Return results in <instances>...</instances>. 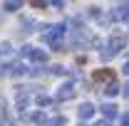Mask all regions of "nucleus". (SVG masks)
<instances>
[{"label":"nucleus","instance_id":"f257e3e1","mask_svg":"<svg viewBox=\"0 0 129 126\" xmlns=\"http://www.w3.org/2000/svg\"><path fill=\"white\" fill-rule=\"evenodd\" d=\"M64 32H67V22H57V25L47 27V32H42V37H45L47 45H52L55 52H64V45L60 42V40L64 37Z\"/></svg>","mask_w":129,"mask_h":126},{"label":"nucleus","instance_id":"f03ea898","mask_svg":"<svg viewBox=\"0 0 129 126\" xmlns=\"http://www.w3.org/2000/svg\"><path fill=\"white\" fill-rule=\"evenodd\" d=\"M127 47V35L124 32H114L112 37H109V42H107V47L99 52V57L104 59V62H109L117 52H122V49Z\"/></svg>","mask_w":129,"mask_h":126},{"label":"nucleus","instance_id":"7ed1b4c3","mask_svg":"<svg viewBox=\"0 0 129 126\" xmlns=\"http://www.w3.org/2000/svg\"><path fill=\"white\" fill-rule=\"evenodd\" d=\"M22 54L30 59V62H47V52L45 49H37V47H22Z\"/></svg>","mask_w":129,"mask_h":126},{"label":"nucleus","instance_id":"20e7f679","mask_svg":"<svg viewBox=\"0 0 129 126\" xmlns=\"http://www.w3.org/2000/svg\"><path fill=\"white\" fill-rule=\"evenodd\" d=\"M72 96H75V84H72V82H64L62 87L57 89L55 99H57V101H67V99H72Z\"/></svg>","mask_w":129,"mask_h":126},{"label":"nucleus","instance_id":"39448f33","mask_svg":"<svg viewBox=\"0 0 129 126\" xmlns=\"http://www.w3.org/2000/svg\"><path fill=\"white\" fill-rule=\"evenodd\" d=\"M99 109H102V114H104V119H107V121H112V119H117V116H119V111H117L119 106H117V104H112V101L102 104Z\"/></svg>","mask_w":129,"mask_h":126},{"label":"nucleus","instance_id":"423d86ee","mask_svg":"<svg viewBox=\"0 0 129 126\" xmlns=\"http://www.w3.org/2000/svg\"><path fill=\"white\" fill-rule=\"evenodd\" d=\"M8 74L17 79V77H22V74H27V67H25L22 62H10L8 64Z\"/></svg>","mask_w":129,"mask_h":126},{"label":"nucleus","instance_id":"0eeeda50","mask_svg":"<svg viewBox=\"0 0 129 126\" xmlns=\"http://www.w3.org/2000/svg\"><path fill=\"white\" fill-rule=\"evenodd\" d=\"M94 82H114V72L112 69H97L94 74H92Z\"/></svg>","mask_w":129,"mask_h":126},{"label":"nucleus","instance_id":"6e6552de","mask_svg":"<svg viewBox=\"0 0 129 126\" xmlns=\"http://www.w3.org/2000/svg\"><path fill=\"white\" fill-rule=\"evenodd\" d=\"M27 121L30 124H47V116H45V111H32V114H27Z\"/></svg>","mask_w":129,"mask_h":126},{"label":"nucleus","instance_id":"1a4fd4ad","mask_svg":"<svg viewBox=\"0 0 129 126\" xmlns=\"http://www.w3.org/2000/svg\"><path fill=\"white\" fill-rule=\"evenodd\" d=\"M94 111H97V109L92 106V104H82L77 114H80V119H84V121H87V119H92V116H94Z\"/></svg>","mask_w":129,"mask_h":126},{"label":"nucleus","instance_id":"9d476101","mask_svg":"<svg viewBox=\"0 0 129 126\" xmlns=\"http://www.w3.org/2000/svg\"><path fill=\"white\" fill-rule=\"evenodd\" d=\"M119 92H122V87H119L117 82H109V84L104 87V94H107V96H117Z\"/></svg>","mask_w":129,"mask_h":126},{"label":"nucleus","instance_id":"9b49d317","mask_svg":"<svg viewBox=\"0 0 129 126\" xmlns=\"http://www.w3.org/2000/svg\"><path fill=\"white\" fill-rule=\"evenodd\" d=\"M64 124H67L64 116H52V119H47V126H64Z\"/></svg>","mask_w":129,"mask_h":126},{"label":"nucleus","instance_id":"f8f14e48","mask_svg":"<svg viewBox=\"0 0 129 126\" xmlns=\"http://www.w3.org/2000/svg\"><path fill=\"white\" fill-rule=\"evenodd\" d=\"M50 74H57V77H62V74H67V69H64L62 64H52V67H50Z\"/></svg>","mask_w":129,"mask_h":126},{"label":"nucleus","instance_id":"ddd939ff","mask_svg":"<svg viewBox=\"0 0 129 126\" xmlns=\"http://www.w3.org/2000/svg\"><path fill=\"white\" fill-rule=\"evenodd\" d=\"M35 104H37V106H50V104H52V99L45 96V94H40L37 99H35Z\"/></svg>","mask_w":129,"mask_h":126},{"label":"nucleus","instance_id":"4468645a","mask_svg":"<svg viewBox=\"0 0 129 126\" xmlns=\"http://www.w3.org/2000/svg\"><path fill=\"white\" fill-rule=\"evenodd\" d=\"M3 8H5L8 13H15V10H20V3H5Z\"/></svg>","mask_w":129,"mask_h":126},{"label":"nucleus","instance_id":"2eb2a0df","mask_svg":"<svg viewBox=\"0 0 129 126\" xmlns=\"http://www.w3.org/2000/svg\"><path fill=\"white\" fill-rule=\"evenodd\" d=\"M50 3H42V0H35V3H32V8H47Z\"/></svg>","mask_w":129,"mask_h":126},{"label":"nucleus","instance_id":"dca6fc26","mask_svg":"<svg viewBox=\"0 0 129 126\" xmlns=\"http://www.w3.org/2000/svg\"><path fill=\"white\" fill-rule=\"evenodd\" d=\"M122 126H129V111H127V114H122Z\"/></svg>","mask_w":129,"mask_h":126},{"label":"nucleus","instance_id":"f3484780","mask_svg":"<svg viewBox=\"0 0 129 126\" xmlns=\"http://www.w3.org/2000/svg\"><path fill=\"white\" fill-rule=\"evenodd\" d=\"M122 94H124V96H127V99H129V82H127V84H124V87H122Z\"/></svg>","mask_w":129,"mask_h":126},{"label":"nucleus","instance_id":"a211bd4d","mask_svg":"<svg viewBox=\"0 0 129 126\" xmlns=\"http://www.w3.org/2000/svg\"><path fill=\"white\" fill-rule=\"evenodd\" d=\"M124 74H127V77H129V59H127V62H124Z\"/></svg>","mask_w":129,"mask_h":126},{"label":"nucleus","instance_id":"6ab92c4d","mask_svg":"<svg viewBox=\"0 0 129 126\" xmlns=\"http://www.w3.org/2000/svg\"><path fill=\"white\" fill-rule=\"evenodd\" d=\"M97 126H109V121H99V124H97Z\"/></svg>","mask_w":129,"mask_h":126}]
</instances>
